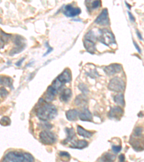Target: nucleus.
Wrapping results in <instances>:
<instances>
[{"instance_id": "f257e3e1", "label": "nucleus", "mask_w": 144, "mask_h": 162, "mask_svg": "<svg viewBox=\"0 0 144 162\" xmlns=\"http://www.w3.org/2000/svg\"><path fill=\"white\" fill-rule=\"evenodd\" d=\"M36 114L40 120L46 121L56 118L57 115V110L55 106L48 104L43 99V103L37 108Z\"/></svg>"}, {"instance_id": "f03ea898", "label": "nucleus", "mask_w": 144, "mask_h": 162, "mask_svg": "<svg viewBox=\"0 0 144 162\" xmlns=\"http://www.w3.org/2000/svg\"><path fill=\"white\" fill-rule=\"evenodd\" d=\"M100 38L99 40L100 43H103L107 46H110V45L115 43V40L113 33L107 29H102L100 30Z\"/></svg>"}, {"instance_id": "7ed1b4c3", "label": "nucleus", "mask_w": 144, "mask_h": 162, "mask_svg": "<svg viewBox=\"0 0 144 162\" xmlns=\"http://www.w3.org/2000/svg\"><path fill=\"white\" fill-rule=\"evenodd\" d=\"M108 88L111 91L120 92L125 89V82L120 78L115 77L110 80Z\"/></svg>"}, {"instance_id": "20e7f679", "label": "nucleus", "mask_w": 144, "mask_h": 162, "mask_svg": "<svg viewBox=\"0 0 144 162\" xmlns=\"http://www.w3.org/2000/svg\"><path fill=\"white\" fill-rule=\"evenodd\" d=\"M40 139L43 144L51 145L56 141L57 137L52 132L49 130H43L40 133Z\"/></svg>"}, {"instance_id": "39448f33", "label": "nucleus", "mask_w": 144, "mask_h": 162, "mask_svg": "<svg viewBox=\"0 0 144 162\" xmlns=\"http://www.w3.org/2000/svg\"><path fill=\"white\" fill-rule=\"evenodd\" d=\"M24 159V155L17 151L9 152L4 156L3 162H22Z\"/></svg>"}, {"instance_id": "423d86ee", "label": "nucleus", "mask_w": 144, "mask_h": 162, "mask_svg": "<svg viewBox=\"0 0 144 162\" xmlns=\"http://www.w3.org/2000/svg\"><path fill=\"white\" fill-rule=\"evenodd\" d=\"M95 23L100 25H108L110 24V20L108 16L107 9H104L102 11L100 14L97 17L95 20Z\"/></svg>"}, {"instance_id": "0eeeda50", "label": "nucleus", "mask_w": 144, "mask_h": 162, "mask_svg": "<svg viewBox=\"0 0 144 162\" xmlns=\"http://www.w3.org/2000/svg\"><path fill=\"white\" fill-rule=\"evenodd\" d=\"M81 9L79 7H74L71 4H68L64 7V13L66 16L69 17H75L81 13Z\"/></svg>"}, {"instance_id": "6e6552de", "label": "nucleus", "mask_w": 144, "mask_h": 162, "mask_svg": "<svg viewBox=\"0 0 144 162\" xmlns=\"http://www.w3.org/2000/svg\"><path fill=\"white\" fill-rule=\"evenodd\" d=\"M122 69H123V67L120 64H111L108 66H106L104 68V71L107 75L112 76V75H114L117 73L120 72L122 71Z\"/></svg>"}, {"instance_id": "1a4fd4ad", "label": "nucleus", "mask_w": 144, "mask_h": 162, "mask_svg": "<svg viewBox=\"0 0 144 162\" xmlns=\"http://www.w3.org/2000/svg\"><path fill=\"white\" fill-rule=\"evenodd\" d=\"M123 115V110L120 107H114L111 108L109 112V117L112 119H120Z\"/></svg>"}, {"instance_id": "9d476101", "label": "nucleus", "mask_w": 144, "mask_h": 162, "mask_svg": "<svg viewBox=\"0 0 144 162\" xmlns=\"http://www.w3.org/2000/svg\"><path fill=\"white\" fill-rule=\"evenodd\" d=\"M79 118L82 121H92V115L89 110L88 108H84L79 113Z\"/></svg>"}, {"instance_id": "9b49d317", "label": "nucleus", "mask_w": 144, "mask_h": 162, "mask_svg": "<svg viewBox=\"0 0 144 162\" xmlns=\"http://www.w3.org/2000/svg\"><path fill=\"white\" fill-rule=\"evenodd\" d=\"M58 79L63 84L70 82L71 80V71H69V68L65 69V70L62 72V74L58 76Z\"/></svg>"}, {"instance_id": "f8f14e48", "label": "nucleus", "mask_w": 144, "mask_h": 162, "mask_svg": "<svg viewBox=\"0 0 144 162\" xmlns=\"http://www.w3.org/2000/svg\"><path fill=\"white\" fill-rule=\"evenodd\" d=\"M58 91L55 90L54 88L51 86L48 87L47 91H46V98L44 99V100L46 102H51L54 99V98L56 97V95L57 94Z\"/></svg>"}, {"instance_id": "ddd939ff", "label": "nucleus", "mask_w": 144, "mask_h": 162, "mask_svg": "<svg viewBox=\"0 0 144 162\" xmlns=\"http://www.w3.org/2000/svg\"><path fill=\"white\" fill-rule=\"evenodd\" d=\"M84 45L85 49L87 50L89 53L93 54L96 51V48H95V43L94 41H92L88 39H84Z\"/></svg>"}, {"instance_id": "4468645a", "label": "nucleus", "mask_w": 144, "mask_h": 162, "mask_svg": "<svg viewBox=\"0 0 144 162\" xmlns=\"http://www.w3.org/2000/svg\"><path fill=\"white\" fill-rule=\"evenodd\" d=\"M72 96V91L70 89H65L61 91L60 95V100L64 102H68Z\"/></svg>"}, {"instance_id": "2eb2a0df", "label": "nucleus", "mask_w": 144, "mask_h": 162, "mask_svg": "<svg viewBox=\"0 0 144 162\" xmlns=\"http://www.w3.org/2000/svg\"><path fill=\"white\" fill-rule=\"evenodd\" d=\"M79 112L76 109L74 110H69L66 112V118L70 120V121H75L77 119V118L79 117Z\"/></svg>"}, {"instance_id": "dca6fc26", "label": "nucleus", "mask_w": 144, "mask_h": 162, "mask_svg": "<svg viewBox=\"0 0 144 162\" xmlns=\"http://www.w3.org/2000/svg\"><path fill=\"white\" fill-rule=\"evenodd\" d=\"M77 133H78L79 135L84 137L85 138H89L93 135L92 132L88 131L87 130L83 128L80 125H77Z\"/></svg>"}, {"instance_id": "f3484780", "label": "nucleus", "mask_w": 144, "mask_h": 162, "mask_svg": "<svg viewBox=\"0 0 144 162\" xmlns=\"http://www.w3.org/2000/svg\"><path fill=\"white\" fill-rule=\"evenodd\" d=\"M87 146H88V142L84 141V140H81V141H77L73 143L71 145V148L77 149H83L87 147Z\"/></svg>"}, {"instance_id": "a211bd4d", "label": "nucleus", "mask_w": 144, "mask_h": 162, "mask_svg": "<svg viewBox=\"0 0 144 162\" xmlns=\"http://www.w3.org/2000/svg\"><path fill=\"white\" fill-rule=\"evenodd\" d=\"M116 156L110 153H106L100 159V162H114Z\"/></svg>"}, {"instance_id": "6ab92c4d", "label": "nucleus", "mask_w": 144, "mask_h": 162, "mask_svg": "<svg viewBox=\"0 0 144 162\" xmlns=\"http://www.w3.org/2000/svg\"><path fill=\"white\" fill-rule=\"evenodd\" d=\"M87 103V97L84 96V95H79L77 96L75 101H74V104L77 106H81V105H86Z\"/></svg>"}, {"instance_id": "aec40b11", "label": "nucleus", "mask_w": 144, "mask_h": 162, "mask_svg": "<svg viewBox=\"0 0 144 162\" xmlns=\"http://www.w3.org/2000/svg\"><path fill=\"white\" fill-rule=\"evenodd\" d=\"M66 132L67 133V138L64 141V143H67L71 141H72L75 136V133L73 128H66Z\"/></svg>"}, {"instance_id": "412c9836", "label": "nucleus", "mask_w": 144, "mask_h": 162, "mask_svg": "<svg viewBox=\"0 0 144 162\" xmlns=\"http://www.w3.org/2000/svg\"><path fill=\"white\" fill-rule=\"evenodd\" d=\"M114 101L117 105H121V106H125V99L123 94L120 93V94L115 95L114 97Z\"/></svg>"}, {"instance_id": "4be33fe9", "label": "nucleus", "mask_w": 144, "mask_h": 162, "mask_svg": "<svg viewBox=\"0 0 144 162\" xmlns=\"http://www.w3.org/2000/svg\"><path fill=\"white\" fill-rule=\"evenodd\" d=\"M63 84H63V83H62V82H61V81H60L57 77L54 81L53 84H52V85H51V87L54 88L55 90H56L57 91H58V90H59L60 88H61V87L63 86Z\"/></svg>"}, {"instance_id": "5701e85b", "label": "nucleus", "mask_w": 144, "mask_h": 162, "mask_svg": "<svg viewBox=\"0 0 144 162\" xmlns=\"http://www.w3.org/2000/svg\"><path fill=\"white\" fill-rule=\"evenodd\" d=\"M12 83V80L11 78L7 77V76L1 77L0 84H3L4 86H11Z\"/></svg>"}, {"instance_id": "b1692460", "label": "nucleus", "mask_w": 144, "mask_h": 162, "mask_svg": "<svg viewBox=\"0 0 144 162\" xmlns=\"http://www.w3.org/2000/svg\"><path fill=\"white\" fill-rule=\"evenodd\" d=\"M10 123H11V120H10L9 117H7V116H4L3 118H2V119L0 120V124L2 126L10 125Z\"/></svg>"}, {"instance_id": "393cba45", "label": "nucleus", "mask_w": 144, "mask_h": 162, "mask_svg": "<svg viewBox=\"0 0 144 162\" xmlns=\"http://www.w3.org/2000/svg\"><path fill=\"white\" fill-rule=\"evenodd\" d=\"M24 159L22 162H33L34 161V158L33 156L31 155L30 153H24Z\"/></svg>"}, {"instance_id": "a878e982", "label": "nucleus", "mask_w": 144, "mask_h": 162, "mask_svg": "<svg viewBox=\"0 0 144 162\" xmlns=\"http://www.w3.org/2000/svg\"><path fill=\"white\" fill-rule=\"evenodd\" d=\"M84 39H88V40H90V41L94 42V41L96 40V36H95V35L93 33V31H89L88 33L86 34Z\"/></svg>"}, {"instance_id": "bb28decb", "label": "nucleus", "mask_w": 144, "mask_h": 162, "mask_svg": "<svg viewBox=\"0 0 144 162\" xmlns=\"http://www.w3.org/2000/svg\"><path fill=\"white\" fill-rule=\"evenodd\" d=\"M59 156H60V157L61 159H65V160H69L71 158V156L70 154L67 153V152H64V151H60L59 152Z\"/></svg>"}, {"instance_id": "cd10ccee", "label": "nucleus", "mask_w": 144, "mask_h": 162, "mask_svg": "<svg viewBox=\"0 0 144 162\" xmlns=\"http://www.w3.org/2000/svg\"><path fill=\"white\" fill-rule=\"evenodd\" d=\"M100 5H101L100 1H93V2H91L90 8H92V10L97 9L98 7H100Z\"/></svg>"}, {"instance_id": "c85d7f7f", "label": "nucleus", "mask_w": 144, "mask_h": 162, "mask_svg": "<svg viewBox=\"0 0 144 162\" xmlns=\"http://www.w3.org/2000/svg\"><path fill=\"white\" fill-rule=\"evenodd\" d=\"M79 88L80 89L81 91L83 92V94H87L89 92V89L87 87V86L84 84H80L79 86Z\"/></svg>"}, {"instance_id": "c756f323", "label": "nucleus", "mask_w": 144, "mask_h": 162, "mask_svg": "<svg viewBox=\"0 0 144 162\" xmlns=\"http://www.w3.org/2000/svg\"><path fill=\"white\" fill-rule=\"evenodd\" d=\"M9 94V92L7 89L4 87H1L0 88V97L4 98L7 97Z\"/></svg>"}, {"instance_id": "7c9ffc66", "label": "nucleus", "mask_w": 144, "mask_h": 162, "mask_svg": "<svg viewBox=\"0 0 144 162\" xmlns=\"http://www.w3.org/2000/svg\"><path fill=\"white\" fill-rule=\"evenodd\" d=\"M142 132H143V128L141 127H138L136 128L135 129L134 133L133 135L135 136V137H140L142 135Z\"/></svg>"}, {"instance_id": "2f4dec72", "label": "nucleus", "mask_w": 144, "mask_h": 162, "mask_svg": "<svg viewBox=\"0 0 144 162\" xmlns=\"http://www.w3.org/2000/svg\"><path fill=\"white\" fill-rule=\"evenodd\" d=\"M121 149H122V147H121L120 145H112V150L113 151L114 153H119V152L120 151Z\"/></svg>"}, {"instance_id": "473e14b6", "label": "nucleus", "mask_w": 144, "mask_h": 162, "mask_svg": "<svg viewBox=\"0 0 144 162\" xmlns=\"http://www.w3.org/2000/svg\"><path fill=\"white\" fill-rule=\"evenodd\" d=\"M125 155H123V154L120 155V156H119V161H120V162H125Z\"/></svg>"}, {"instance_id": "72a5a7b5", "label": "nucleus", "mask_w": 144, "mask_h": 162, "mask_svg": "<svg viewBox=\"0 0 144 162\" xmlns=\"http://www.w3.org/2000/svg\"><path fill=\"white\" fill-rule=\"evenodd\" d=\"M4 42L2 40V38H0V49L4 47Z\"/></svg>"}, {"instance_id": "f704fd0d", "label": "nucleus", "mask_w": 144, "mask_h": 162, "mask_svg": "<svg viewBox=\"0 0 144 162\" xmlns=\"http://www.w3.org/2000/svg\"><path fill=\"white\" fill-rule=\"evenodd\" d=\"M133 43H134V45H135V47L136 48V49L138 50V51L139 52V53H141V49H140V48L138 47V45H137V43H135V42H133Z\"/></svg>"}, {"instance_id": "c9c22d12", "label": "nucleus", "mask_w": 144, "mask_h": 162, "mask_svg": "<svg viewBox=\"0 0 144 162\" xmlns=\"http://www.w3.org/2000/svg\"><path fill=\"white\" fill-rule=\"evenodd\" d=\"M128 14H129V17H130V19L131 20V21H133V22H134L135 21V19H134V17L132 15V14L131 12H128Z\"/></svg>"}, {"instance_id": "e433bc0d", "label": "nucleus", "mask_w": 144, "mask_h": 162, "mask_svg": "<svg viewBox=\"0 0 144 162\" xmlns=\"http://www.w3.org/2000/svg\"><path fill=\"white\" fill-rule=\"evenodd\" d=\"M24 61V58H22V61H18V62H17V63H16V65H17V66H20V65H21V64H22V61Z\"/></svg>"}, {"instance_id": "4c0bfd02", "label": "nucleus", "mask_w": 144, "mask_h": 162, "mask_svg": "<svg viewBox=\"0 0 144 162\" xmlns=\"http://www.w3.org/2000/svg\"><path fill=\"white\" fill-rule=\"evenodd\" d=\"M137 34H138V37H139L141 40H143V38H142V37H141V34H140V33H139V32H138V30H137Z\"/></svg>"}, {"instance_id": "58836bf2", "label": "nucleus", "mask_w": 144, "mask_h": 162, "mask_svg": "<svg viewBox=\"0 0 144 162\" xmlns=\"http://www.w3.org/2000/svg\"><path fill=\"white\" fill-rule=\"evenodd\" d=\"M0 80H1V76H0Z\"/></svg>"}]
</instances>
